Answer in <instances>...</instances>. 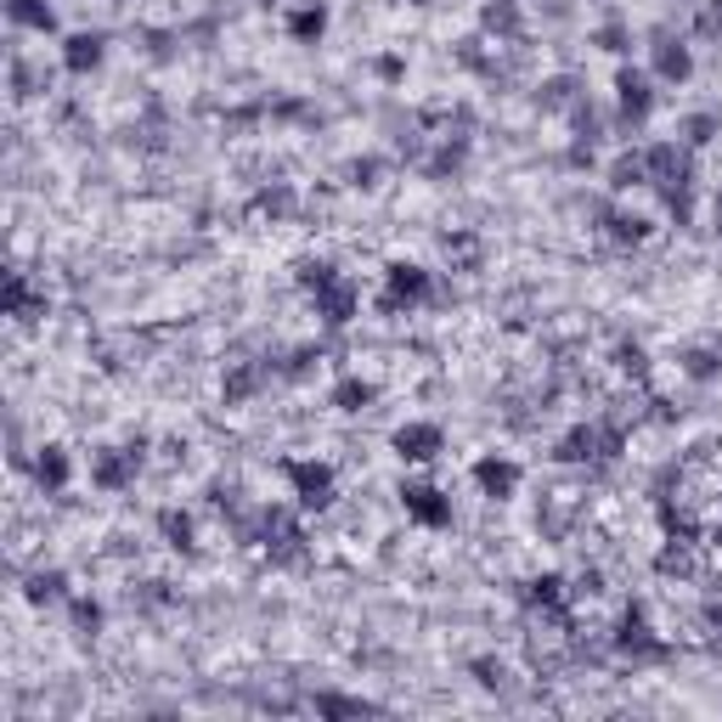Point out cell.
<instances>
[{"label":"cell","instance_id":"cell-1","mask_svg":"<svg viewBox=\"0 0 722 722\" xmlns=\"http://www.w3.org/2000/svg\"><path fill=\"white\" fill-rule=\"evenodd\" d=\"M621 452H627V429L610 423V418H588V423L564 429V435L553 441V457L570 463V468H604Z\"/></svg>","mask_w":722,"mask_h":722},{"label":"cell","instance_id":"cell-2","mask_svg":"<svg viewBox=\"0 0 722 722\" xmlns=\"http://www.w3.org/2000/svg\"><path fill=\"white\" fill-rule=\"evenodd\" d=\"M435 300V277H429L418 260H390L384 266V288H378V311L384 316H401Z\"/></svg>","mask_w":722,"mask_h":722},{"label":"cell","instance_id":"cell-3","mask_svg":"<svg viewBox=\"0 0 722 722\" xmlns=\"http://www.w3.org/2000/svg\"><path fill=\"white\" fill-rule=\"evenodd\" d=\"M305 508H260L255 514V542L277 559V564H294V559H305V519H300Z\"/></svg>","mask_w":722,"mask_h":722},{"label":"cell","instance_id":"cell-4","mask_svg":"<svg viewBox=\"0 0 722 722\" xmlns=\"http://www.w3.org/2000/svg\"><path fill=\"white\" fill-rule=\"evenodd\" d=\"M282 479H288V492H294V508H305V514H322L340 497V474L316 457H282Z\"/></svg>","mask_w":722,"mask_h":722},{"label":"cell","instance_id":"cell-5","mask_svg":"<svg viewBox=\"0 0 722 722\" xmlns=\"http://www.w3.org/2000/svg\"><path fill=\"white\" fill-rule=\"evenodd\" d=\"M649 114H655V74L621 63V68H615V119L633 130V125H644Z\"/></svg>","mask_w":722,"mask_h":722},{"label":"cell","instance_id":"cell-6","mask_svg":"<svg viewBox=\"0 0 722 722\" xmlns=\"http://www.w3.org/2000/svg\"><path fill=\"white\" fill-rule=\"evenodd\" d=\"M136 468H141V457L130 446H96L90 452V486L103 497H119V492L136 486Z\"/></svg>","mask_w":722,"mask_h":722},{"label":"cell","instance_id":"cell-7","mask_svg":"<svg viewBox=\"0 0 722 722\" xmlns=\"http://www.w3.org/2000/svg\"><path fill=\"white\" fill-rule=\"evenodd\" d=\"M401 514L412 525H423V531H446V525H452V497L441 486H429V479H407V486H401Z\"/></svg>","mask_w":722,"mask_h":722},{"label":"cell","instance_id":"cell-8","mask_svg":"<svg viewBox=\"0 0 722 722\" xmlns=\"http://www.w3.org/2000/svg\"><path fill=\"white\" fill-rule=\"evenodd\" d=\"M621 655H633V660H660L666 655V644L655 638V627H649V615H644V604H627L621 610V621H615V638H610Z\"/></svg>","mask_w":722,"mask_h":722},{"label":"cell","instance_id":"cell-9","mask_svg":"<svg viewBox=\"0 0 722 722\" xmlns=\"http://www.w3.org/2000/svg\"><path fill=\"white\" fill-rule=\"evenodd\" d=\"M390 452H396L401 463H435V457L446 452V429L412 418V423H401L396 435H390Z\"/></svg>","mask_w":722,"mask_h":722},{"label":"cell","instance_id":"cell-10","mask_svg":"<svg viewBox=\"0 0 722 722\" xmlns=\"http://www.w3.org/2000/svg\"><path fill=\"white\" fill-rule=\"evenodd\" d=\"M468 479H474V492L479 497H492V503H508L514 492H519V463L514 457H503V452H486V457H474V468H468Z\"/></svg>","mask_w":722,"mask_h":722},{"label":"cell","instance_id":"cell-11","mask_svg":"<svg viewBox=\"0 0 722 722\" xmlns=\"http://www.w3.org/2000/svg\"><path fill=\"white\" fill-rule=\"evenodd\" d=\"M599 231H604V244H615V249H644L649 244V215L621 209V204H599Z\"/></svg>","mask_w":722,"mask_h":722},{"label":"cell","instance_id":"cell-12","mask_svg":"<svg viewBox=\"0 0 722 722\" xmlns=\"http://www.w3.org/2000/svg\"><path fill=\"white\" fill-rule=\"evenodd\" d=\"M311 305H316L322 327H351L356 311H362V294H356V282H351V277H340V282H327L322 294H311Z\"/></svg>","mask_w":722,"mask_h":722},{"label":"cell","instance_id":"cell-13","mask_svg":"<svg viewBox=\"0 0 722 722\" xmlns=\"http://www.w3.org/2000/svg\"><path fill=\"white\" fill-rule=\"evenodd\" d=\"M271 362H226V378H220V396L231 401V407H244V401H255L266 384H271Z\"/></svg>","mask_w":722,"mask_h":722},{"label":"cell","instance_id":"cell-14","mask_svg":"<svg viewBox=\"0 0 722 722\" xmlns=\"http://www.w3.org/2000/svg\"><path fill=\"white\" fill-rule=\"evenodd\" d=\"M655 85H689L694 79V52L683 40H655V63H649Z\"/></svg>","mask_w":722,"mask_h":722},{"label":"cell","instance_id":"cell-15","mask_svg":"<svg viewBox=\"0 0 722 722\" xmlns=\"http://www.w3.org/2000/svg\"><path fill=\"white\" fill-rule=\"evenodd\" d=\"M29 474H34V486H40L45 497H63V492H68V479H74V463H68L63 446H40L34 463H29Z\"/></svg>","mask_w":722,"mask_h":722},{"label":"cell","instance_id":"cell-16","mask_svg":"<svg viewBox=\"0 0 722 722\" xmlns=\"http://www.w3.org/2000/svg\"><path fill=\"white\" fill-rule=\"evenodd\" d=\"M103 57H108V34H68L63 40V68L74 74V79H85V74H96L103 68Z\"/></svg>","mask_w":722,"mask_h":722},{"label":"cell","instance_id":"cell-17","mask_svg":"<svg viewBox=\"0 0 722 722\" xmlns=\"http://www.w3.org/2000/svg\"><path fill=\"white\" fill-rule=\"evenodd\" d=\"M23 599L34 604V610H68V575L63 570H34L29 575V588H23Z\"/></svg>","mask_w":722,"mask_h":722},{"label":"cell","instance_id":"cell-18","mask_svg":"<svg viewBox=\"0 0 722 722\" xmlns=\"http://www.w3.org/2000/svg\"><path fill=\"white\" fill-rule=\"evenodd\" d=\"M373 401H378V384H373V378H340V384L327 390V407H333V412H345V418L373 412Z\"/></svg>","mask_w":722,"mask_h":722},{"label":"cell","instance_id":"cell-19","mask_svg":"<svg viewBox=\"0 0 722 722\" xmlns=\"http://www.w3.org/2000/svg\"><path fill=\"white\" fill-rule=\"evenodd\" d=\"M519 599H525V610H542V615L559 621V615H564V575H553V570H548V575H531Z\"/></svg>","mask_w":722,"mask_h":722},{"label":"cell","instance_id":"cell-20","mask_svg":"<svg viewBox=\"0 0 722 722\" xmlns=\"http://www.w3.org/2000/svg\"><path fill=\"white\" fill-rule=\"evenodd\" d=\"M678 373L694 384H716L722 378V345H683L678 351Z\"/></svg>","mask_w":722,"mask_h":722},{"label":"cell","instance_id":"cell-21","mask_svg":"<svg viewBox=\"0 0 722 722\" xmlns=\"http://www.w3.org/2000/svg\"><path fill=\"white\" fill-rule=\"evenodd\" d=\"M7 18H12V29H29V34H57L52 0H7Z\"/></svg>","mask_w":722,"mask_h":722},{"label":"cell","instance_id":"cell-22","mask_svg":"<svg viewBox=\"0 0 722 722\" xmlns=\"http://www.w3.org/2000/svg\"><path fill=\"white\" fill-rule=\"evenodd\" d=\"M159 537H164L170 553H192V548H198V525H192V514H181V508H164L159 514Z\"/></svg>","mask_w":722,"mask_h":722},{"label":"cell","instance_id":"cell-23","mask_svg":"<svg viewBox=\"0 0 722 722\" xmlns=\"http://www.w3.org/2000/svg\"><path fill=\"white\" fill-rule=\"evenodd\" d=\"M7 316H18V322L45 316V294H34L23 271H12V277H7Z\"/></svg>","mask_w":722,"mask_h":722},{"label":"cell","instance_id":"cell-24","mask_svg":"<svg viewBox=\"0 0 722 722\" xmlns=\"http://www.w3.org/2000/svg\"><path fill=\"white\" fill-rule=\"evenodd\" d=\"M463 159H468V136H441L435 159H423V175H429V181H446V175L463 170Z\"/></svg>","mask_w":722,"mask_h":722},{"label":"cell","instance_id":"cell-25","mask_svg":"<svg viewBox=\"0 0 722 722\" xmlns=\"http://www.w3.org/2000/svg\"><path fill=\"white\" fill-rule=\"evenodd\" d=\"M441 255L452 271H479V255H486V244H479L474 231H446L441 237Z\"/></svg>","mask_w":722,"mask_h":722},{"label":"cell","instance_id":"cell-26","mask_svg":"<svg viewBox=\"0 0 722 722\" xmlns=\"http://www.w3.org/2000/svg\"><path fill=\"white\" fill-rule=\"evenodd\" d=\"M479 29L497 34V40H514L519 34V0H492V7H479Z\"/></svg>","mask_w":722,"mask_h":722},{"label":"cell","instance_id":"cell-27","mask_svg":"<svg viewBox=\"0 0 722 722\" xmlns=\"http://www.w3.org/2000/svg\"><path fill=\"white\" fill-rule=\"evenodd\" d=\"M322 29H327V7H322V0H305V7H294V12H288V34H294V40H322Z\"/></svg>","mask_w":722,"mask_h":722},{"label":"cell","instance_id":"cell-28","mask_svg":"<svg viewBox=\"0 0 722 722\" xmlns=\"http://www.w3.org/2000/svg\"><path fill=\"white\" fill-rule=\"evenodd\" d=\"M722 136V119L716 114H689L683 125H678V141H683V148L689 153H700V148H711V141Z\"/></svg>","mask_w":722,"mask_h":722},{"label":"cell","instance_id":"cell-29","mask_svg":"<svg viewBox=\"0 0 722 722\" xmlns=\"http://www.w3.org/2000/svg\"><path fill=\"white\" fill-rule=\"evenodd\" d=\"M610 186H615V192L649 186V164H644V148H638V153H621V159L610 164Z\"/></svg>","mask_w":722,"mask_h":722},{"label":"cell","instance_id":"cell-30","mask_svg":"<svg viewBox=\"0 0 722 722\" xmlns=\"http://www.w3.org/2000/svg\"><path fill=\"white\" fill-rule=\"evenodd\" d=\"M68 621H74L79 638H96V633H103V604L85 599V593H74V599H68Z\"/></svg>","mask_w":722,"mask_h":722},{"label":"cell","instance_id":"cell-31","mask_svg":"<svg viewBox=\"0 0 722 722\" xmlns=\"http://www.w3.org/2000/svg\"><path fill=\"white\" fill-rule=\"evenodd\" d=\"M311 711H316V716H367V711H378V705H373V700H356V694H316Z\"/></svg>","mask_w":722,"mask_h":722},{"label":"cell","instance_id":"cell-32","mask_svg":"<svg viewBox=\"0 0 722 722\" xmlns=\"http://www.w3.org/2000/svg\"><path fill=\"white\" fill-rule=\"evenodd\" d=\"M294 282L305 288V294H322L327 282H340V266H333V260H300V266H294Z\"/></svg>","mask_w":722,"mask_h":722},{"label":"cell","instance_id":"cell-33","mask_svg":"<svg viewBox=\"0 0 722 722\" xmlns=\"http://www.w3.org/2000/svg\"><path fill=\"white\" fill-rule=\"evenodd\" d=\"M575 103H582V85H575L570 74H559V79L542 85V108H575Z\"/></svg>","mask_w":722,"mask_h":722},{"label":"cell","instance_id":"cell-34","mask_svg":"<svg viewBox=\"0 0 722 722\" xmlns=\"http://www.w3.org/2000/svg\"><path fill=\"white\" fill-rule=\"evenodd\" d=\"M255 215H271V220L294 215V192H288V186H266L260 198H255Z\"/></svg>","mask_w":722,"mask_h":722},{"label":"cell","instance_id":"cell-35","mask_svg":"<svg viewBox=\"0 0 722 722\" xmlns=\"http://www.w3.org/2000/svg\"><path fill=\"white\" fill-rule=\"evenodd\" d=\"M694 34H700V40H711V45H722V0H705V7H700Z\"/></svg>","mask_w":722,"mask_h":722},{"label":"cell","instance_id":"cell-36","mask_svg":"<svg viewBox=\"0 0 722 722\" xmlns=\"http://www.w3.org/2000/svg\"><path fill=\"white\" fill-rule=\"evenodd\" d=\"M468 671H474L479 689H508V666L503 660H468Z\"/></svg>","mask_w":722,"mask_h":722},{"label":"cell","instance_id":"cell-37","mask_svg":"<svg viewBox=\"0 0 722 722\" xmlns=\"http://www.w3.org/2000/svg\"><path fill=\"white\" fill-rule=\"evenodd\" d=\"M615 367L633 373V378H644V373H649V351H644L638 340H633V345H615Z\"/></svg>","mask_w":722,"mask_h":722},{"label":"cell","instance_id":"cell-38","mask_svg":"<svg viewBox=\"0 0 722 722\" xmlns=\"http://www.w3.org/2000/svg\"><path fill=\"white\" fill-rule=\"evenodd\" d=\"M378 175H384V164H378V159H356V164H351V186H362V192L384 186Z\"/></svg>","mask_w":722,"mask_h":722},{"label":"cell","instance_id":"cell-39","mask_svg":"<svg viewBox=\"0 0 722 722\" xmlns=\"http://www.w3.org/2000/svg\"><path fill=\"white\" fill-rule=\"evenodd\" d=\"M599 45L621 57V52H627V29H621V23H604V29H599Z\"/></svg>","mask_w":722,"mask_h":722},{"label":"cell","instance_id":"cell-40","mask_svg":"<svg viewBox=\"0 0 722 722\" xmlns=\"http://www.w3.org/2000/svg\"><path fill=\"white\" fill-rule=\"evenodd\" d=\"M373 68H378V74H384V79H390V85H396V79H401V74H407V63H401V57H378V63H373Z\"/></svg>","mask_w":722,"mask_h":722},{"label":"cell","instance_id":"cell-41","mask_svg":"<svg viewBox=\"0 0 722 722\" xmlns=\"http://www.w3.org/2000/svg\"><path fill=\"white\" fill-rule=\"evenodd\" d=\"M711 548H716V553H722V525H716V531H711Z\"/></svg>","mask_w":722,"mask_h":722}]
</instances>
